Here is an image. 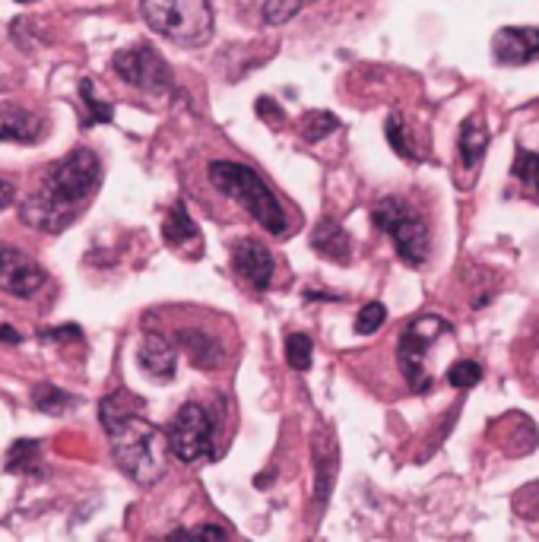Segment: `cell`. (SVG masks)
<instances>
[{
  "label": "cell",
  "instance_id": "obj_1",
  "mask_svg": "<svg viewBox=\"0 0 539 542\" xmlns=\"http://www.w3.org/2000/svg\"><path fill=\"white\" fill-rule=\"evenodd\" d=\"M102 181V162L92 149H73L58 165L48 168L39 191L23 203V222L39 232H64L92 200Z\"/></svg>",
  "mask_w": 539,
  "mask_h": 542
},
{
  "label": "cell",
  "instance_id": "obj_2",
  "mask_svg": "<svg viewBox=\"0 0 539 542\" xmlns=\"http://www.w3.org/2000/svg\"><path fill=\"white\" fill-rule=\"evenodd\" d=\"M99 419L111 435V454H115L121 470L140 485H153L165 473L169 441L143 416V400L127 394V390H115L102 400Z\"/></svg>",
  "mask_w": 539,
  "mask_h": 542
},
{
  "label": "cell",
  "instance_id": "obj_3",
  "mask_svg": "<svg viewBox=\"0 0 539 542\" xmlns=\"http://www.w3.org/2000/svg\"><path fill=\"white\" fill-rule=\"evenodd\" d=\"M210 181L219 194H226L235 203H241V207H245L270 235L289 232V219H286L283 203L273 197V191L264 184V178H260L257 172H251L248 165L219 159L210 165Z\"/></svg>",
  "mask_w": 539,
  "mask_h": 542
},
{
  "label": "cell",
  "instance_id": "obj_4",
  "mask_svg": "<svg viewBox=\"0 0 539 542\" xmlns=\"http://www.w3.org/2000/svg\"><path fill=\"white\" fill-rule=\"evenodd\" d=\"M454 333V327L444 321L441 314H419L410 324L403 327L400 343H397V362L406 384H410L416 394H429L435 384V368H432V355L438 346Z\"/></svg>",
  "mask_w": 539,
  "mask_h": 542
},
{
  "label": "cell",
  "instance_id": "obj_5",
  "mask_svg": "<svg viewBox=\"0 0 539 542\" xmlns=\"http://www.w3.org/2000/svg\"><path fill=\"white\" fill-rule=\"evenodd\" d=\"M146 26L181 48H200L213 35L210 0H140Z\"/></svg>",
  "mask_w": 539,
  "mask_h": 542
},
{
  "label": "cell",
  "instance_id": "obj_6",
  "mask_svg": "<svg viewBox=\"0 0 539 542\" xmlns=\"http://www.w3.org/2000/svg\"><path fill=\"white\" fill-rule=\"evenodd\" d=\"M371 219H375V226L381 232L390 235L403 264L422 267L425 260H429V254H432L429 226H425L422 216L403 197H384L378 207L371 210Z\"/></svg>",
  "mask_w": 539,
  "mask_h": 542
},
{
  "label": "cell",
  "instance_id": "obj_7",
  "mask_svg": "<svg viewBox=\"0 0 539 542\" xmlns=\"http://www.w3.org/2000/svg\"><path fill=\"white\" fill-rule=\"evenodd\" d=\"M165 441H169V451L181 463H194L200 457H207L210 447H213V419H210V413L197 403H184L175 413Z\"/></svg>",
  "mask_w": 539,
  "mask_h": 542
},
{
  "label": "cell",
  "instance_id": "obj_8",
  "mask_svg": "<svg viewBox=\"0 0 539 542\" xmlns=\"http://www.w3.org/2000/svg\"><path fill=\"white\" fill-rule=\"evenodd\" d=\"M115 73L143 92H165L172 86V70L162 61V54L153 48H127L121 54H115Z\"/></svg>",
  "mask_w": 539,
  "mask_h": 542
},
{
  "label": "cell",
  "instance_id": "obj_9",
  "mask_svg": "<svg viewBox=\"0 0 539 542\" xmlns=\"http://www.w3.org/2000/svg\"><path fill=\"white\" fill-rule=\"evenodd\" d=\"M45 270L16 248H0V289L13 298H29L45 286Z\"/></svg>",
  "mask_w": 539,
  "mask_h": 542
},
{
  "label": "cell",
  "instance_id": "obj_10",
  "mask_svg": "<svg viewBox=\"0 0 539 542\" xmlns=\"http://www.w3.org/2000/svg\"><path fill=\"white\" fill-rule=\"evenodd\" d=\"M232 260H235L238 276L245 279L248 286H254V289H267L270 286V279H273V254L267 251L264 241H257L251 235L238 238L235 248H232Z\"/></svg>",
  "mask_w": 539,
  "mask_h": 542
},
{
  "label": "cell",
  "instance_id": "obj_11",
  "mask_svg": "<svg viewBox=\"0 0 539 542\" xmlns=\"http://www.w3.org/2000/svg\"><path fill=\"white\" fill-rule=\"evenodd\" d=\"M492 54H495V61L505 64V67L530 64L539 54V29H533V26L498 29L495 39H492Z\"/></svg>",
  "mask_w": 539,
  "mask_h": 542
},
{
  "label": "cell",
  "instance_id": "obj_12",
  "mask_svg": "<svg viewBox=\"0 0 539 542\" xmlns=\"http://www.w3.org/2000/svg\"><path fill=\"white\" fill-rule=\"evenodd\" d=\"M137 362L150 378L156 381H172L175 378V368H178V355L175 346L165 340V336H143V343L137 349Z\"/></svg>",
  "mask_w": 539,
  "mask_h": 542
},
{
  "label": "cell",
  "instance_id": "obj_13",
  "mask_svg": "<svg viewBox=\"0 0 539 542\" xmlns=\"http://www.w3.org/2000/svg\"><path fill=\"white\" fill-rule=\"evenodd\" d=\"M42 118L32 115L26 108H16L0 102V140H16V143H39L42 137Z\"/></svg>",
  "mask_w": 539,
  "mask_h": 542
},
{
  "label": "cell",
  "instance_id": "obj_14",
  "mask_svg": "<svg viewBox=\"0 0 539 542\" xmlns=\"http://www.w3.org/2000/svg\"><path fill=\"white\" fill-rule=\"evenodd\" d=\"M492 137H489V127L482 115H470L463 118L460 124V137H457V149H460V159L467 168H476L482 159H486V149H489Z\"/></svg>",
  "mask_w": 539,
  "mask_h": 542
},
{
  "label": "cell",
  "instance_id": "obj_15",
  "mask_svg": "<svg viewBox=\"0 0 539 542\" xmlns=\"http://www.w3.org/2000/svg\"><path fill=\"white\" fill-rule=\"evenodd\" d=\"M311 248L327 260H337V264H346L352 257V241L340 222H333V219L318 222V229L311 235Z\"/></svg>",
  "mask_w": 539,
  "mask_h": 542
},
{
  "label": "cell",
  "instance_id": "obj_16",
  "mask_svg": "<svg viewBox=\"0 0 539 542\" xmlns=\"http://www.w3.org/2000/svg\"><path fill=\"white\" fill-rule=\"evenodd\" d=\"M162 235L172 248L184 251L188 245H194L197 254H200V229L194 226V219H191V213H188L184 203H175V207L169 210V216H165V226H162Z\"/></svg>",
  "mask_w": 539,
  "mask_h": 542
},
{
  "label": "cell",
  "instance_id": "obj_17",
  "mask_svg": "<svg viewBox=\"0 0 539 542\" xmlns=\"http://www.w3.org/2000/svg\"><path fill=\"white\" fill-rule=\"evenodd\" d=\"M178 343L184 346V352L191 355V362L197 368H216L222 362V346L213 340V336L200 333V330H181Z\"/></svg>",
  "mask_w": 539,
  "mask_h": 542
},
{
  "label": "cell",
  "instance_id": "obj_18",
  "mask_svg": "<svg viewBox=\"0 0 539 542\" xmlns=\"http://www.w3.org/2000/svg\"><path fill=\"white\" fill-rule=\"evenodd\" d=\"M511 175L539 200V153H533V149H524V146H517L514 162H511Z\"/></svg>",
  "mask_w": 539,
  "mask_h": 542
},
{
  "label": "cell",
  "instance_id": "obj_19",
  "mask_svg": "<svg viewBox=\"0 0 539 542\" xmlns=\"http://www.w3.org/2000/svg\"><path fill=\"white\" fill-rule=\"evenodd\" d=\"M384 134H387V143H390V149L400 156V159H410V162H416L419 159V149L413 146V140H410V134H406V124H403V118L397 115H390L387 118V124H384Z\"/></svg>",
  "mask_w": 539,
  "mask_h": 542
},
{
  "label": "cell",
  "instance_id": "obj_20",
  "mask_svg": "<svg viewBox=\"0 0 539 542\" xmlns=\"http://www.w3.org/2000/svg\"><path fill=\"white\" fill-rule=\"evenodd\" d=\"M314 463H318V501H324L327 498V492H330V485H333V473H337V447L333 444H321V438H318V444H314Z\"/></svg>",
  "mask_w": 539,
  "mask_h": 542
},
{
  "label": "cell",
  "instance_id": "obj_21",
  "mask_svg": "<svg viewBox=\"0 0 539 542\" xmlns=\"http://www.w3.org/2000/svg\"><path fill=\"white\" fill-rule=\"evenodd\" d=\"M32 403H35V409H42L45 416H61L64 409H70L77 400H73V397L67 394V390H61V387H48V384H42V387L32 394Z\"/></svg>",
  "mask_w": 539,
  "mask_h": 542
},
{
  "label": "cell",
  "instance_id": "obj_22",
  "mask_svg": "<svg viewBox=\"0 0 539 542\" xmlns=\"http://www.w3.org/2000/svg\"><path fill=\"white\" fill-rule=\"evenodd\" d=\"M314 0H264V23L267 26H283L295 20L305 7H311Z\"/></svg>",
  "mask_w": 539,
  "mask_h": 542
},
{
  "label": "cell",
  "instance_id": "obj_23",
  "mask_svg": "<svg viewBox=\"0 0 539 542\" xmlns=\"http://www.w3.org/2000/svg\"><path fill=\"white\" fill-rule=\"evenodd\" d=\"M80 96H83V102H86L83 127H92V124H102V121H111V118H115V111H111V105L96 99V86H92V80H80Z\"/></svg>",
  "mask_w": 539,
  "mask_h": 542
},
{
  "label": "cell",
  "instance_id": "obj_24",
  "mask_svg": "<svg viewBox=\"0 0 539 542\" xmlns=\"http://www.w3.org/2000/svg\"><path fill=\"white\" fill-rule=\"evenodd\" d=\"M337 127H340V121L333 118L330 111H311V115L305 118V124H302V140L305 143H318V140L330 137Z\"/></svg>",
  "mask_w": 539,
  "mask_h": 542
},
{
  "label": "cell",
  "instance_id": "obj_25",
  "mask_svg": "<svg viewBox=\"0 0 539 542\" xmlns=\"http://www.w3.org/2000/svg\"><path fill=\"white\" fill-rule=\"evenodd\" d=\"M35 463H39V444L35 441H16L7 454V470L10 473H26V470H35Z\"/></svg>",
  "mask_w": 539,
  "mask_h": 542
},
{
  "label": "cell",
  "instance_id": "obj_26",
  "mask_svg": "<svg viewBox=\"0 0 539 542\" xmlns=\"http://www.w3.org/2000/svg\"><path fill=\"white\" fill-rule=\"evenodd\" d=\"M311 355H314V343L308 333H292L286 340V362L295 371H305L311 365Z\"/></svg>",
  "mask_w": 539,
  "mask_h": 542
},
{
  "label": "cell",
  "instance_id": "obj_27",
  "mask_svg": "<svg viewBox=\"0 0 539 542\" xmlns=\"http://www.w3.org/2000/svg\"><path fill=\"white\" fill-rule=\"evenodd\" d=\"M482 381V365L473 359H460L448 368V384L457 390H470Z\"/></svg>",
  "mask_w": 539,
  "mask_h": 542
},
{
  "label": "cell",
  "instance_id": "obj_28",
  "mask_svg": "<svg viewBox=\"0 0 539 542\" xmlns=\"http://www.w3.org/2000/svg\"><path fill=\"white\" fill-rule=\"evenodd\" d=\"M387 321V308L381 302H368L359 317H356V333L359 336H371V333H378Z\"/></svg>",
  "mask_w": 539,
  "mask_h": 542
},
{
  "label": "cell",
  "instance_id": "obj_29",
  "mask_svg": "<svg viewBox=\"0 0 539 542\" xmlns=\"http://www.w3.org/2000/svg\"><path fill=\"white\" fill-rule=\"evenodd\" d=\"M61 336H70V340H80V327H58V330H42V340H48V343H54V340H61Z\"/></svg>",
  "mask_w": 539,
  "mask_h": 542
},
{
  "label": "cell",
  "instance_id": "obj_30",
  "mask_svg": "<svg viewBox=\"0 0 539 542\" xmlns=\"http://www.w3.org/2000/svg\"><path fill=\"white\" fill-rule=\"evenodd\" d=\"M257 115L270 121V124H280V115H276V102L273 99H257Z\"/></svg>",
  "mask_w": 539,
  "mask_h": 542
},
{
  "label": "cell",
  "instance_id": "obj_31",
  "mask_svg": "<svg viewBox=\"0 0 539 542\" xmlns=\"http://www.w3.org/2000/svg\"><path fill=\"white\" fill-rule=\"evenodd\" d=\"M191 533H194V536H213V539H226V536H229L222 527H194Z\"/></svg>",
  "mask_w": 539,
  "mask_h": 542
},
{
  "label": "cell",
  "instance_id": "obj_32",
  "mask_svg": "<svg viewBox=\"0 0 539 542\" xmlns=\"http://www.w3.org/2000/svg\"><path fill=\"white\" fill-rule=\"evenodd\" d=\"M13 203V184L10 181H0V210L10 207Z\"/></svg>",
  "mask_w": 539,
  "mask_h": 542
},
{
  "label": "cell",
  "instance_id": "obj_33",
  "mask_svg": "<svg viewBox=\"0 0 539 542\" xmlns=\"http://www.w3.org/2000/svg\"><path fill=\"white\" fill-rule=\"evenodd\" d=\"M0 340H4V343H20V333H16L13 327H0Z\"/></svg>",
  "mask_w": 539,
  "mask_h": 542
},
{
  "label": "cell",
  "instance_id": "obj_34",
  "mask_svg": "<svg viewBox=\"0 0 539 542\" xmlns=\"http://www.w3.org/2000/svg\"><path fill=\"white\" fill-rule=\"evenodd\" d=\"M20 4H32V0H20Z\"/></svg>",
  "mask_w": 539,
  "mask_h": 542
}]
</instances>
